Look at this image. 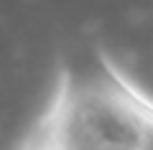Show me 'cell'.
<instances>
[{"label":"cell","mask_w":153,"mask_h":150,"mask_svg":"<svg viewBox=\"0 0 153 150\" xmlns=\"http://www.w3.org/2000/svg\"><path fill=\"white\" fill-rule=\"evenodd\" d=\"M18 150H153V107L110 59L61 69Z\"/></svg>","instance_id":"obj_1"}]
</instances>
